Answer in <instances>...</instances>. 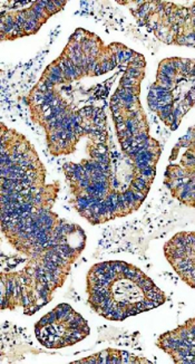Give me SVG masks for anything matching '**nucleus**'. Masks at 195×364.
I'll return each mask as SVG.
<instances>
[{
	"label": "nucleus",
	"mask_w": 195,
	"mask_h": 364,
	"mask_svg": "<svg viewBox=\"0 0 195 364\" xmlns=\"http://www.w3.org/2000/svg\"><path fill=\"white\" fill-rule=\"evenodd\" d=\"M87 296L94 312L109 321H123L155 308L166 299L164 293L140 269L119 260L90 267Z\"/></svg>",
	"instance_id": "f257e3e1"
},
{
	"label": "nucleus",
	"mask_w": 195,
	"mask_h": 364,
	"mask_svg": "<svg viewBox=\"0 0 195 364\" xmlns=\"http://www.w3.org/2000/svg\"><path fill=\"white\" fill-rule=\"evenodd\" d=\"M88 323L70 305L59 304L35 324V336L47 348H64L86 339Z\"/></svg>",
	"instance_id": "f03ea898"
},
{
	"label": "nucleus",
	"mask_w": 195,
	"mask_h": 364,
	"mask_svg": "<svg viewBox=\"0 0 195 364\" xmlns=\"http://www.w3.org/2000/svg\"><path fill=\"white\" fill-rule=\"evenodd\" d=\"M138 360L129 353L123 351H115V350H106L102 351L98 354L75 361L72 363H136Z\"/></svg>",
	"instance_id": "7ed1b4c3"
},
{
	"label": "nucleus",
	"mask_w": 195,
	"mask_h": 364,
	"mask_svg": "<svg viewBox=\"0 0 195 364\" xmlns=\"http://www.w3.org/2000/svg\"><path fill=\"white\" fill-rule=\"evenodd\" d=\"M158 72L162 73V74H164V75H166V76H170V77H172V78H175V75H176L177 71L171 65L168 59H165L160 64Z\"/></svg>",
	"instance_id": "20e7f679"
},
{
	"label": "nucleus",
	"mask_w": 195,
	"mask_h": 364,
	"mask_svg": "<svg viewBox=\"0 0 195 364\" xmlns=\"http://www.w3.org/2000/svg\"><path fill=\"white\" fill-rule=\"evenodd\" d=\"M125 76L131 77V78H134V79H138L140 81V78H143L144 76V72L143 69H138V68H134V67H129L126 69V72L124 74Z\"/></svg>",
	"instance_id": "39448f33"
},
{
	"label": "nucleus",
	"mask_w": 195,
	"mask_h": 364,
	"mask_svg": "<svg viewBox=\"0 0 195 364\" xmlns=\"http://www.w3.org/2000/svg\"><path fill=\"white\" fill-rule=\"evenodd\" d=\"M140 82V81H138V79H134V78H131V77H127L124 75V76L122 77L120 82H119V85H120L122 87H124V88H129V87H133V86L140 85L138 84Z\"/></svg>",
	"instance_id": "423d86ee"
},
{
	"label": "nucleus",
	"mask_w": 195,
	"mask_h": 364,
	"mask_svg": "<svg viewBox=\"0 0 195 364\" xmlns=\"http://www.w3.org/2000/svg\"><path fill=\"white\" fill-rule=\"evenodd\" d=\"M43 76H45L46 78H48L49 81H51L55 85L56 84H60V83H61V84L67 83V81H66V78H65V77H60V76H58V75H55V74L48 72V71H46V72L44 73Z\"/></svg>",
	"instance_id": "0eeeda50"
},
{
	"label": "nucleus",
	"mask_w": 195,
	"mask_h": 364,
	"mask_svg": "<svg viewBox=\"0 0 195 364\" xmlns=\"http://www.w3.org/2000/svg\"><path fill=\"white\" fill-rule=\"evenodd\" d=\"M46 71H48V72L52 73V74H55V75H58V76H60V77H65V76H64V72H63V69H61V68H60L59 66L57 65V63H56V62L51 63L50 65H49V66L47 67Z\"/></svg>",
	"instance_id": "6e6552de"
},
{
	"label": "nucleus",
	"mask_w": 195,
	"mask_h": 364,
	"mask_svg": "<svg viewBox=\"0 0 195 364\" xmlns=\"http://www.w3.org/2000/svg\"><path fill=\"white\" fill-rule=\"evenodd\" d=\"M45 10H46V13H47V16H48V17H49V16H51L52 13H58V11H59L58 9L56 8L54 1H48Z\"/></svg>",
	"instance_id": "1a4fd4ad"
},
{
	"label": "nucleus",
	"mask_w": 195,
	"mask_h": 364,
	"mask_svg": "<svg viewBox=\"0 0 195 364\" xmlns=\"http://www.w3.org/2000/svg\"><path fill=\"white\" fill-rule=\"evenodd\" d=\"M174 44H177V45H181V46H187V36L185 34L176 36V38L174 40Z\"/></svg>",
	"instance_id": "9d476101"
},
{
	"label": "nucleus",
	"mask_w": 195,
	"mask_h": 364,
	"mask_svg": "<svg viewBox=\"0 0 195 364\" xmlns=\"http://www.w3.org/2000/svg\"><path fill=\"white\" fill-rule=\"evenodd\" d=\"M168 62H170L171 65H172V66H173V67L175 68L177 72L181 69V67H182V62H181V58H171V59H168Z\"/></svg>",
	"instance_id": "9b49d317"
},
{
	"label": "nucleus",
	"mask_w": 195,
	"mask_h": 364,
	"mask_svg": "<svg viewBox=\"0 0 195 364\" xmlns=\"http://www.w3.org/2000/svg\"><path fill=\"white\" fill-rule=\"evenodd\" d=\"M129 67L138 68V69H144L145 67V60H140V62H131L128 63Z\"/></svg>",
	"instance_id": "f8f14e48"
},
{
	"label": "nucleus",
	"mask_w": 195,
	"mask_h": 364,
	"mask_svg": "<svg viewBox=\"0 0 195 364\" xmlns=\"http://www.w3.org/2000/svg\"><path fill=\"white\" fill-rule=\"evenodd\" d=\"M54 4H55V6H56V8L58 9V10H60V9L63 8V7H64L65 6V4H66V1H59V0H57V1H54Z\"/></svg>",
	"instance_id": "ddd939ff"
}]
</instances>
